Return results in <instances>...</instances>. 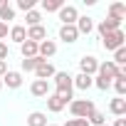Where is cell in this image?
Returning a JSON list of instances; mask_svg holds the SVG:
<instances>
[{
    "instance_id": "obj_1",
    "label": "cell",
    "mask_w": 126,
    "mask_h": 126,
    "mask_svg": "<svg viewBox=\"0 0 126 126\" xmlns=\"http://www.w3.org/2000/svg\"><path fill=\"white\" fill-rule=\"evenodd\" d=\"M52 82H54V94L59 99H64L67 104L74 99V87H72V74L69 72H54Z\"/></svg>"
},
{
    "instance_id": "obj_2",
    "label": "cell",
    "mask_w": 126,
    "mask_h": 126,
    "mask_svg": "<svg viewBox=\"0 0 126 126\" xmlns=\"http://www.w3.org/2000/svg\"><path fill=\"white\" fill-rule=\"evenodd\" d=\"M67 106H69V114H72L74 119H89V116L96 111V106H94L92 99H72Z\"/></svg>"
},
{
    "instance_id": "obj_3",
    "label": "cell",
    "mask_w": 126,
    "mask_h": 126,
    "mask_svg": "<svg viewBox=\"0 0 126 126\" xmlns=\"http://www.w3.org/2000/svg\"><path fill=\"white\" fill-rule=\"evenodd\" d=\"M124 40H126L124 30H114V32H109V35H104V37H101V47H104V49L116 52L119 47H124Z\"/></svg>"
},
{
    "instance_id": "obj_4",
    "label": "cell",
    "mask_w": 126,
    "mask_h": 126,
    "mask_svg": "<svg viewBox=\"0 0 126 126\" xmlns=\"http://www.w3.org/2000/svg\"><path fill=\"white\" fill-rule=\"evenodd\" d=\"M96 69H99V59H96L94 54H84V57L79 59V74L94 77V74H96Z\"/></svg>"
},
{
    "instance_id": "obj_5",
    "label": "cell",
    "mask_w": 126,
    "mask_h": 126,
    "mask_svg": "<svg viewBox=\"0 0 126 126\" xmlns=\"http://www.w3.org/2000/svg\"><path fill=\"white\" fill-rule=\"evenodd\" d=\"M57 15H59L62 25H74V22H77V17H79V10H77L74 5H62V10H59Z\"/></svg>"
},
{
    "instance_id": "obj_6",
    "label": "cell",
    "mask_w": 126,
    "mask_h": 126,
    "mask_svg": "<svg viewBox=\"0 0 126 126\" xmlns=\"http://www.w3.org/2000/svg\"><path fill=\"white\" fill-rule=\"evenodd\" d=\"M121 72H124V67H116L111 59H106V62H99V69H96V74H104V77H109V79L119 77Z\"/></svg>"
},
{
    "instance_id": "obj_7",
    "label": "cell",
    "mask_w": 126,
    "mask_h": 126,
    "mask_svg": "<svg viewBox=\"0 0 126 126\" xmlns=\"http://www.w3.org/2000/svg\"><path fill=\"white\" fill-rule=\"evenodd\" d=\"M3 87H8V89H20V87H22V72L8 69L5 77H3Z\"/></svg>"
},
{
    "instance_id": "obj_8",
    "label": "cell",
    "mask_w": 126,
    "mask_h": 126,
    "mask_svg": "<svg viewBox=\"0 0 126 126\" xmlns=\"http://www.w3.org/2000/svg\"><path fill=\"white\" fill-rule=\"evenodd\" d=\"M114 30H121V20L106 17V20H101V22L96 25V32H99V37H104V35H109V32H114Z\"/></svg>"
},
{
    "instance_id": "obj_9",
    "label": "cell",
    "mask_w": 126,
    "mask_h": 126,
    "mask_svg": "<svg viewBox=\"0 0 126 126\" xmlns=\"http://www.w3.org/2000/svg\"><path fill=\"white\" fill-rule=\"evenodd\" d=\"M54 54H57V45H54V40H45V42L37 45V57H42L45 62H47L49 57H54Z\"/></svg>"
},
{
    "instance_id": "obj_10",
    "label": "cell",
    "mask_w": 126,
    "mask_h": 126,
    "mask_svg": "<svg viewBox=\"0 0 126 126\" xmlns=\"http://www.w3.org/2000/svg\"><path fill=\"white\" fill-rule=\"evenodd\" d=\"M30 94H32V96H40V99H47V96H49V82L35 79V82L30 84Z\"/></svg>"
},
{
    "instance_id": "obj_11",
    "label": "cell",
    "mask_w": 126,
    "mask_h": 126,
    "mask_svg": "<svg viewBox=\"0 0 126 126\" xmlns=\"http://www.w3.org/2000/svg\"><path fill=\"white\" fill-rule=\"evenodd\" d=\"M74 27H77L79 35H92V32H94V20H92L89 15H79L77 22H74Z\"/></svg>"
},
{
    "instance_id": "obj_12",
    "label": "cell",
    "mask_w": 126,
    "mask_h": 126,
    "mask_svg": "<svg viewBox=\"0 0 126 126\" xmlns=\"http://www.w3.org/2000/svg\"><path fill=\"white\" fill-rule=\"evenodd\" d=\"M77 37H79V32H77L74 25H62V27H59V40H62V42L72 45V42H77Z\"/></svg>"
},
{
    "instance_id": "obj_13",
    "label": "cell",
    "mask_w": 126,
    "mask_h": 126,
    "mask_svg": "<svg viewBox=\"0 0 126 126\" xmlns=\"http://www.w3.org/2000/svg\"><path fill=\"white\" fill-rule=\"evenodd\" d=\"M109 111L119 119V116H126V99L124 96H114L111 101H109Z\"/></svg>"
},
{
    "instance_id": "obj_14",
    "label": "cell",
    "mask_w": 126,
    "mask_h": 126,
    "mask_svg": "<svg viewBox=\"0 0 126 126\" xmlns=\"http://www.w3.org/2000/svg\"><path fill=\"white\" fill-rule=\"evenodd\" d=\"M27 30V40H32V42H45L47 40V30L42 27V25H35V27H25Z\"/></svg>"
},
{
    "instance_id": "obj_15",
    "label": "cell",
    "mask_w": 126,
    "mask_h": 126,
    "mask_svg": "<svg viewBox=\"0 0 126 126\" xmlns=\"http://www.w3.org/2000/svg\"><path fill=\"white\" fill-rule=\"evenodd\" d=\"M54 67L49 64V62H42V64H37V69H35V74H37V79H45V82H49L52 77H54Z\"/></svg>"
},
{
    "instance_id": "obj_16",
    "label": "cell",
    "mask_w": 126,
    "mask_h": 126,
    "mask_svg": "<svg viewBox=\"0 0 126 126\" xmlns=\"http://www.w3.org/2000/svg\"><path fill=\"white\" fill-rule=\"evenodd\" d=\"M8 35H10V40L17 42V45H22V42L27 40V30H25V25H13V27L8 30Z\"/></svg>"
},
{
    "instance_id": "obj_17",
    "label": "cell",
    "mask_w": 126,
    "mask_h": 126,
    "mask_svg": "<svg viewBox=\"0 0 126 126\" xmlns=\"http://www.w3.org/2000/svg\"><path fill=\"white\" fill-rule=\"evenodd\" d=\"M45 101H47V109H49L52 114H59L62 109H64V106H67V101H64V99H59L57 94H49V96H47Z\"/></svg>"
},
{
    "instance_id": "obj_18",
    "label": "cell",
    "mask_w": 126,
    "mask_h": 126,
    "mask_svg": "<svg viewBox=\"0 0 126 126\" xmlns=\"http://www.w3.org/2000/svg\"><path fill=\"white\" fill-rule=\"evenodd\" d=\"M72 87L87 92L89 87H94V82H92V77H87V74H77V77H72Z\"/></svg>"
},
{
    "instance_id": "obj_19",
    "label": "cell",
    "mask_w": 126,
    "mask_h": 126,
    "mask_svg": "<svg viewBox=\"0 0 126 126\" xmlns=\"http://www.w3.org/2000/svg\"><path fill=\"white\" fill-rule=\"evenodd\" d=\"M109 17L124 20V17H126V5H124V3H111V5H109Z\"/></svg>"
},
{
    "instance_id": "obj_20",
    "label": "cell",
    "mask_w": 126,
    "mask_h": 126,
    "mask_svg": "<svg viewBox=\"0 0 126 126\" xmlns=\"http://www.w3.org/2000/svg\"><path fill=\"white\" fill-rule=\"evenodd\" d=\"M20 52H22V59H27V57H37V42L25 40V42L20 45Z\"/></svg>"
},
{
    "instance_id": "obj_21",
    "label": "cell",
    "mask_w": 126,
    "mask_h": 126,
    "mask_svg": "<svg viewBox=\"0 0 126 126\" xmlns=\"http://www.w3.org/2000/svg\"><path fill=\"white\" fill-rule=\"evenodd\" d=\"M42 62H45L42 57H27V59L20 62V69H22V72H35L37 64H42Z\"/></svg>"
},
{
    "instance_id": "obj_22",
    "label": "cell",
    "mask_w": 126,
    "mask_h": 126,
    "mask_svg": "<svg viewBox=\"0 0 126 126\" xmlns=\"http://www.w3.org/2000/svg\"><path fill=\"white\" fill-rule=\"evenodd\" d=\"M62 5H64V0H42V3H40V8L45 13H59Z\"/></svg>"
},
{
    "instance_id": "obj_23",
    "label": "cell",
    "mask_w": 126,
    "mask_h": 126,
    "mask_svg": "<svg viewBox=\"0 0 126 126\" xmlns=\"http://www.w3.org/2000/svg\"><path fill=\"white\" fill-rule=\"evenodd\" d=\"M27 126H47V116L42 111H32L27 114Z\"/></svg>"
},
{
    "instance_id": "obj_24",
    "label": "cell",
    "mask_w": 126,
    "mask_h": 126,
    "mask_svg": "<svg viewBox=\"0 0 126 126\" xmlns=\"http://www.w3.org/2000/svg\"><path fill=\"white\" fill-rule=\"evenodd\" d=\"M114 89H116V96H124L126 94V72H121L119 77H114Z\"/></svg>"
},
{
    "instance_id": "obj_25",
    "label": "cell",
    "mask_w": 126,
    "mask_h": 126,
    "mask_svg": "<svg viewBox=\"0 0 126 126\" xmlns=\"http://www.w3.org/2000/svg\"><path fill=\"white\" fill-rule=\"evenodd\" d=\"M10 20H15V8L10 5V3H5L3 8H0V22H10Z\"/></svg>"
},
{
    "instance_id": "obj_26",
    "label": "cell",
    "mask_w": 126,
    "mask_h": 126,
    "mask_svg": "<svg viewBox=\"0 0 126 126\" xmlns=\"http://www.w3.org/2000/svg\"><path fill=\"white\" fill-rule=\"evenodd\" d=\"M92 82H94V87H96V89L106 92V89L111 87V82H114V79H109V77H104V74H94V77H92Z\"/></svg>"
},
{
    "instance_id": "obj_27",
    "label": "cell",
    "mask_w": 126,
    "mask_h": 126,
    "mask_svg": "<svg viewBox=\"0 0 126 126\" xmlns=\"http://www.w3.org/2000/svg\"><path fill=\"white\" fill-rule=\"evenodd\" d=\"M25 20H27V27L42 25V15H40V10H30V13H25Z\"/></svg>"
},
{
    "instance_id": "obj_28",
    "label": "cell",
    "mask_w": 126,
    "mask_h": 126,
    "mask_svg": "<svg viewBox=\"0 0 126 126\" xmlns=\"http://www.w3.org/2000/svg\"><path fill=\"white\" fill-rule=\"evenodd\" d=\"M87 121H89V126H92V124H94V126H104V124H106V114H101V111H94V114H92Z\"/></svg>"
},
{
    "instance_id": "obj_29",
    "label": "cell",
    "mask_w": 126,
    "mask_h": 126,
    "mask_svg": "<svg viewBox=\"0 0 126 126\" xmlns=\"http://www.w3.org/2000/svg\"><path fill=\"white\" fill-rule=\"evenodd\" d=\"M111 62H114L116 67H121L124 62H126V47H119V49L114 52V59H111Z\"/></svg>"
},
{
    "instance_id": "obj_30",
    "label": "cell",
    "mask_w": 126,
    "mask_h": 126,
    "mask_svg": "<svg viewBox=\"0 0 126 126\" xmlns=\"http://www.w3.org/2000/svg\"><path fill=\"white\" fill-rule=\"evenodd\" d=\"M17 10H22V13L35 10V0H17Z\"/></svg>"
},
{
    "instance_id": "obj_31",
    "label": "cell",
    "mask_w": 126,
    "mask_h": 126,
    "mask_svg": "<svg viewBox=\"0 0 126 126\" xmlns=\"http://www.w3.org/2000/svg\"><path fill=\"white\" fill-rule=\"evenodd\" d=\"M62 126H89L87 119H67V124H62Z\"/></svg>"
},
{
    "instance_id": "obj_32",
    "label": "cell",
    "mask_w": 126,
    "mask_h": 126,
    "mask_svg": "<svg viewBox=\"0 0 126 126\" xmlns=\"http://www.w3.org/2000/svg\"><path fill=\"white\" fill-rule=\"evenodd\" d=\"M8 57H10L8 45H5V42H0V62H8Z\"/></svg>"
},
{
    "instance_id": "obj_33",
    "label": "cell",
    "mask_w": 126,
    "mask_h": 126,
    "mask_svg": "<svg viewBox=\"0 0 126 126\" xmlns=\"http://www.w3.org/2000/svg\"><path fill=\"white\" fill-rule=\"evenodd\" d=\"M3 37H8V25L0 22V42H3Z\"/></svg>"
},
{
    "instance_id": "obj_34",
    "label": "cell",
    "mask_w": 126,
    "mask_h": 126,
    "mask_svg": "<svg viewBox=\"0 0 126 126\" xmlns=\"http://www.w3.org/2000/svg\"><path fill=\"white\" fill-rule=\"evenodd\" d=\"M5 72H8V62H0V79L5 77Z\"/></svg>"
},
{
    "instance_id": "obj_35",
    "label": "cell",
    "mask_w": 126,
    "mask_h": 126,
    "mask_svg": "<svg viewBox=\"0 0 126 126\" xmlns=\"http://www.w3.org/2000/svg\"><path fill=\"white\" fill-rule=\"evenodd\" d=\"M114 126H126V119H124V116H119V119L114 121Z\"/></svg>"
},
{
    "instance_id": "obj_36",
    "label": "cell",
    "mask_w": 126,
    "mask_h": 126,
    "mask_svg": "<svg viewBox=\"0 0 126 126\" xmlns=\"http://www.w3.org/2000/svg\"><path fill=\"white\" fill-rule=\"evenodd\" d=\"M0 89H3V79H0Z\"/></svg>"
},
{
    "instance_id": "obj_37",
    "label": "cell",
    "mask_w": 126,
    "mask_h": 126,
    "mask_svg": "<svg viewBox=\"0 0 126 126\" xmlns=\"http://www.w3.org/2000/svg\"><path fill=\"white\" fill-rule=\"evenodd\" d=\"M47 126H57V124H47Z\"/></svg>"
},
{
    "instance_id": "obj_38",
    "label": "cell",
    "mask_w": 126,
    "mask_h": 126,
    "mask_svg": "<svg viewBox=\"0 0 126 126\" xmlns=\"http://www.w3.org/2000/svg\"><path fill=\"white\" fill-rule=\"evenodd\" d=\"M104 126H109V124H104Z\"/></svg>"
}]
</instances>
